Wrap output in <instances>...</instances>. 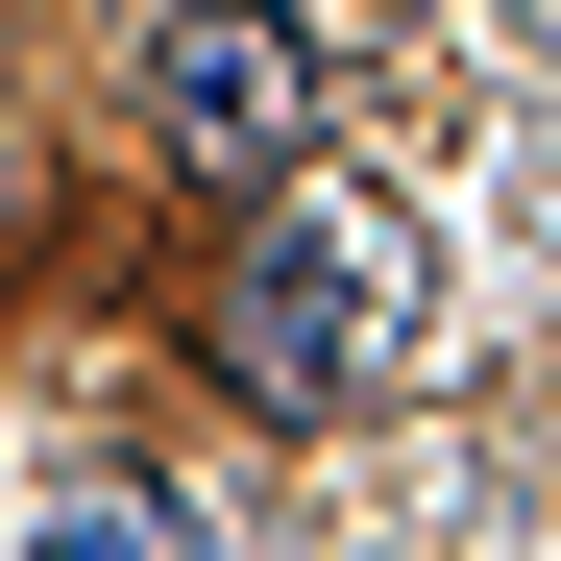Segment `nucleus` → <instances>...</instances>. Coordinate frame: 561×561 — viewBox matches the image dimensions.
<instances>
[{"instance_id": "f257e3e1", "label": "nucleus", "mask_w": 561, "mask_h": 561, "mask_svg": "<svg viewBox=\"0 0 561 561\" xmlns=\"http://www.w3.org/2000/svg\"><path fill=\"white\" fill-rule=\"evenodd\" d=\"M391 294H415V244L366 220V196H268L244 268H220V366H244L268 415H342L366 366H391Z\"/></svg>"}, {"instance_id": "f03ea898", "label": "nucleus", "mask_w": 561, "mask_h": 561, "mask_svg": "<svg viewBox=\"0 0 561 561\" xmlns=\"http://www.w3.org/2000/svg\"><path fill=\"white\" fill-rule=\"evenodd\" d=\"M147 123L196 147V171H294V147H318V49H294V0H171V25H147Z\"/></svg>"}, {"instance_id": "7ed1b4c3", "label": "nucleus", "mask_w": 561, "mask_h": 561, "mask_svg": "<svg viewBox=\"0 0 561 561\" xmlns=\"http://www.w3.org/2000/svg\"><path fill=\"white\" fill-rule=\"evenodd\" d=\"M25 561H196V537H171L147 489H49V513H25Z\"/></svg>"}]
</instances>
